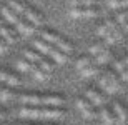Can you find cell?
<instances>
[{"label": "cell", "mask_w": 128, "mask_h": 125, "mask_svg": "<svg viewBox=\"0 0 128 125\" xmlns=\"http://www.w3.org/2000/svg\"><path fill=\"white\" fill-rule=\"evenodd\" d=\"M98 83L105 93H116L122 88V80H120L118 73L113 70H106L105 73H100Z\"/></svg>", "instance_id": "obj_1"}, {"label": "cell", "mask_w": 128, "mask_h": 125, "mask_svg": "<svg viewBox=\"0 0 128 125\" xmlns=\"http://www.w3.org/2000/svg\"><path fill=\"white\" fill-rule=\"evenodd\" d=\"M66 115V112L63 107H47V105H40V120H47V122H57L63 120Z\"/></svg>", "instance_id": "obj_2"}, {"label": "cell", "mask_w": 128, "mask_h": 125, "mask_svg": "<svg viewBox=\"0 0 128 125\" xmlns=\"http://www.w3.org/2000/svg\"><path fill=\"white\" fill-rule=\"evenodd\" d=\"M76 107L82 110V115L88 120H93V118L98 117V108L95 105H92V102L86 97H78L76 98Z\"/></svg>", "instance_id": "obj_3"}, {"label": "cell", "mask_w": 128, "mask_h": 125, "mask_svg": "<svg viewBox=\"0 0 128 125\" xmlns=\"http://www.w3.org/2000/svg\"><path fill=\"white\" fill-rule=\"evenodd\" d=\"M85 97L92 102V105L95 107H102L106 103V93H103L100 88H95V87H88L85 92Z\"/></svg>", "instance_id": "obj_4"}, {"label": "cell", "mask_w": 128, "mask_h": 125, "mask_svg": "<svg viewBox=\"0 0 128 125\" xmlns=\"http://www.w3.org/2000/svg\"><path fill=\"white\" fill-rule=\"evenodd\" d=\"M96 15H98V10L95 5L93 7H72L70 9L72 19H92Z\"/></svg>", "instance_id": "obj_5"}, {"label": "cell", "mask_w": 128, "mask_h": 125, "mask_svg": "<svg viewBox=\"0 0 128 125\" xmlns=\"http://www.w3.org/2000/svg\"><path fill=\"white\" fill-rule=\"evenodd\" d=\"M42 105L63 107L65 105V97L60 95V93H45V95H42Z\"/></svg>", "instance_id": "obj_6"}, {"label": "cell", "mask_w": 128, "mask_h": 125, "mask_svg": "<svg viewBox=\"0 0 128 125\" xmlns=\"http://www.w3.org/2000/svg\"><path fill=\"white\" fill-rule=\"evenodd\" d=\"M115 117H116V123L118 125H126V105L123 102H115L112 107Z\"/></svg>", "instance_id": "obj_7"}, {"label": "cell", "mask_w": 128, "mask_h": 125, "mask_svg": "<svg viewBox=\"0 0 128 125\" xmlns=\"http://www.w3.org/2000/svg\"><path fill=\"white\" fill-rule=\"evenodd\" d=\"M98 115L102 117V120H103L105 125H115V123H116V117H115L113 110H112V107H106V103L100 107Z\"/></svg>", "instance_id": "obj_8"}, {"label": "cell", "mask_w": 128, "mask_h": 125, "mask_svg": "<svg viewBox=\"0 0 128 125\" xmlns=\"http://www.w3.org/2000/svg\"><path fill=\"white\" fill-rule=\"evenodd\" d=\"M25 20H28L30 24H33L35 27H38V25H42V22H43V17H42V14H38L35 9H32V7H28L27 5V9H25V12H24V15H22Z\"/></svg>", "instance_id": "obj_9"}, {"label": "cell", "mask_w": 128, "mask_h": 125, "mask_svg": "<svg viewBox=\"0 0 128 125\" xmlns=\"http://www.w3.org/2000/svg\"><path fill=\"white\" fill-rule=\"evenodd\" d=\"M35 25L33 24H30L28 20H25V19H22L20 17V20L17 22V30H18L22 35H25V37H30V35H33L35 34Z\"/></svg>", "instance_id": "obj_10"}, {"label": "cell", "mask_w": 128, "mask_h": 125, "mask_svg": "<svg viewBox=\"0 0 128 125\" xmlns=\"http://www.w3.org/2000/svg\"><path fill=\"white\" fill-rule=\"evenodd\" d=\"M126 65H128V58H126V57H123V58H120V60H116V63H115V70H116V73H118L120 80H122L123 83H126V80H128Z\"/></svg>", "instance_id": "obj_11"}, {"label": "cell", "mask_w": 128, "mask_h": 125, "mask_svg": "<svg viewBox=\"0 0 128 125\" xmlns=\"http://www.w3.org/2000/svg\"><path fill=\"white\" fill-rule=\"evenodd\" d=\"M48 57L52 58L55 63H60V65L68 62V53L62 52V50H58L57 47H52V48H50V52H48Z\"/></svg>", "instance_id": "obj_12"}, {"label": "cell", "mask_w": 128, "mask_h": 125, "mask_svg": "<svg viewBox=\"0 0 128 125\" xmlns=\"http://www.w3.org/2000/svg\"><path fill=\"white\" fill-rule=\"evenodd\" d=\"M22 105H42V95L40 93H24L20 97Z\"/></svg>", "instance_id": "obj_13"}, {"label": "cell", "mask_w": 128, "mask_h": 125, "mask_svg": "<svg viewBox=\"0 0 128 125\" xmlns=\"http://www.w3.org/2000/svg\"><path fill=\"white\" fill-rule=\"evenodd\" d=\"M122 37H123V35H122V29L118 27V29H115V30H110L108 34L105 35L103 37V43L105 45H113V43L120 42Z\"/></svg>", "instance_id": "obj_14"}, {"label": "cell", "mask_w": 128, "mask_h": 125, "mask_svg": "<svg viewBox=\"0 0 128 125\" xmlns=\"http://www.w3.org/2000/svg\"><path fill=\"white\" fill-rule=\"evenodd\" d=\"M0 37L5 40V42L8 43V45H12V43H15V40H17V35H15V32L10 27H7V25H0Z\"/></svg>", "instance_id": "obj_15"}, {"label": "cell", "mask_w": 128, "mask_h": 125, "mask_svg": "<svg viewBox=\"0 0 128 125\" xmlns=\"http://www.w3.org/2000/svg\"><path fill=\"white\" fill-rule=\"evenodd\" d=\"M0 15L4 17L8 24H12V25H17V22L20 20V15H17L14 12V10L10 9V7H2V10H0Z\"/></svg>", "instance_id": "obj_16"}, {"label": "cell", "mask_w": 128, "mask_h": 125, "mask_svg": "<svg viewBox=\"0 0 128 125\" xmlns=\"http://www.w3.org/2000/svg\"><path fill=\"white\" fill-rule=\"evenodd\" d=\"M33 47H35V50L37 52H40L42 55H48V52H50V48L53 47L52 43L45 42L43 39H37L35 42H33Z\"/></svg>", "instance_id": "obj_17"}, {"label": "cell", "mask_w": 128, "mask_h": 125, "mask_svg": "<svg viewBox=\"0 0 128 125\" xmlns=\"http://www.w3.org/2000/svg\"><path fill=\"white\" fill-rule=\"evenodd\" d=\"M112 58H113V53H112V50H108V47H106L105 50H102L98 55H95V62L98 63V65H105V63H108Z\"/></svg>", "instance_id": "obj_18"}, {"label": "cell", "mask_w": 128, "mask_h": 125, "mask_svg": "<svg viewBox=\"0 0 128 125\" xmlns=\"http://www.w3.org/2000/svg\"><path fill=\"white\" fill-rule=\"evenodd\" d=\"M82 72V77H85V78H90V77H96V75H100V67H98V63H92V65H88L86 68H83V70H80Z\"/></svg>", "instance_id": "obj_19"}, {"label": "cell", "mask_w": 128, "mask_h": 125, "mask_svg": "<svg viewBox=\"0 0 128 125\" xmlns=\"http://www.w3.org/2000/svg\"><path fill=\"white\" fill-rule=\"evenodd\" d=\"M30 73H33V77L37 78V80H42V82L50 78V73L45 72L43 68H40V67H38V63H33V67H32V70H30Z\"/></svg>", "instance_id": "obj_20"}, {"label": "cell", "mask_w": 128, "mask_h": 125, "mask_svg": "<svg viewBox=\"0 0 128 125\" xmlns=\"http://www.w3.org/2000/svg\"><path fill=\"white\" fill-rule=\"evenodd\" d=\"M92 63H95V58L92 57V55H83V57H78V58H76L75 65H76V68H78V70H83V68H86L88 65H92Z\"/></svg>", "instance_id": "obj_21"}, {"label": "cell", "mask_w": 128, "mask_h": 125, "mask_svg": "<svg viewBox=\"0 0 128 125\" xmlns=\"http://www.w3.org/2000/svg\"><path fill=\"white\" fill-rule=\"evenodd\" d=\"M10 98H14V88L8 87V85H2L0 83V100L8 102Z\"/></svg>", "instance_id": "obj_22"}, {"label": "cell", "mask_w": 128, "mask_h": 125, "mask_svg": "<svg viewBox=\"0 0 128 125\" xmlns=\"http://www.w3.org/2000/svg\"><path fill=\"white\" fill-rule=\"evenodd\" d=\"M38 67L43 68L45 72L52 73V70L55 68V62H53L52 58H48V57H42L40 60H38Z\"/></svg>", "instance_id": "obj_23"}, {"label": "cell", "mask_w": 128, "mask_h": 125, "mask_svg": "<svg viewBox=\"0 0 128 125\" xmlns=\"http://www.w3.org/2000/svg\"><path fill=\"white\" fill-rule=\"evenodd\" d=\"M53 47H57L58 50H62V52H65V53H70L72 50H73V45H72V42H68L66 39H62V37L57 40V43H55Z\"/></svg>", "instance_id": "obj_24"}, {"label": "cell", "mask_w": 128, "mask_h": 125, "mask_svg": "<svg viewBox=\"0 0 128 125\" xmlns=\"http://www.w3.org/2000/svg\"><path fill=\"white\" fill-rule=\"evenodd\" d=\"M42 37L40 39H43L45 42H48V43H52V45H55L57 43V40L60 39V35L58 34H55V32H52V30H42Z\"/></svg>", "instance_id": "obj_25"}, {"label": "cell", "mask_w": 128, "mask_h": 125, "mask_svg": "<svg viewBox=\"0 0 128 125\" xmlns=\"http://www.w3.org/2000/svg\"><path fill=\"white\" fill-rule=\"evenodd\" d=\"M8 7L12 10H14L17 15H24V12H25V9H27V5L24 4V2H20V0H10V4H8Z\"/></svg>", "instance_id": "obj_26"}, {"label": "cell", "mask_w": 128, "mask_h": 125, "mask_svg": "<svg viewBox=\"0 0 128 125\" xmlns=\"http://www.w3.org/2000/svg\"><path fill=\"white\" fill-rule=\"evenodd\" d=\"M24 58H27V60L32 62V63H38V60L42 58V53L37 52L35 48H27V50H25V57Z\"/></svg>", "instance_id": "obj_27"}, {"label": "cell", "mask_w": 128, "mask_h": 125, "mask_svg": "<svg viewBox=\"0 0 128 125\" xmlns=\"http://www.w3.org/2000/svg\"><path fill=\"white\" fill-rule=\"evenodd\" d=\"M20 83H22V80H20L18 75H15L14 72H10L8 70V75H7V80H5V85H8V87H18Z\"/></svg>", "instance_id": "obj_28"}, {"label": "cell", "mask_w": 128, "mask_h": 125, "mask_svg": "<svg viewBox=\"0 0 128 125\" xmlns=\"http://www.w3.org/2000/svg\"><path fill=\"white\" fill-rule=\"evenodd\" d=\"M126 19H128V12H126V9H122L116 14V19H115V22L118 25H122L123 27V30H126Z\"/></svg>", "instance_id": "obj_29"}, {"label": "cell", "mask_w": 128, "mask_h": 125, "mask_svg": "<svg viewBox=\"0 0 128 125\" xmlns=\"http://www.w3.org/2000/svg\"><path fill=\"white\" fill-rule=\"evenodd\" d=\"M72 7H93L96 5V0H70Z\"/></svg>", "instance_id": "obj_30"}, {"label": "cell", "mask_w": 128, "mask_h": 125, "mask_svg": "<svg viewBox=\"0 0 128 125\" xmlns=\"http://www.w3.org/2000/svg\"><path fill=\"white\" fill-rule=\"evenodd\" d=\"M106 48V45H105L103 42H95V43H92L90 45V55L92 57H95V55H98L102 50H105Z\"/></svg>", "instance_id": "obj_31"}, {"label": "cell", "mask_w": 128, "mask_h": 125, "mask_svg": "<svg viewBox=\"0 0 128 125\" xmlns=\"http://www.w3.org/2000/svg\"><path fill=\"white\" fill-rule=\"evenodd\" d=\"M17 67H18L20 72H30V70H32V67H33V63L28 62L27 58H20L18 62H17Z\"/></svg>", "instance_id": "obj_32"}, {"label": "cell", "mask_w": 128, "mask_h": 125, "mask_svg": "<svg viewBox=\"0 0 128 125\" xmlns=\"http://www.w3.org/2000/svg\"><path fill=\"white\" fill-rule=\"evenodd\" d=\"M126 2L128 0H108L110 9H126Z\"/></svg>", "instance_id": "obj_33"}, {"label": "cell", "mask_w": 128, "mask_h": 125, "mask_svg": "<svg viewBox=\"0 0 128 125\" xmlns=\"http://www.w3.org/2000/svg\"><path fill=\"white\" fill-rule=\"evenodd\" d=\"M108 32L110 30H108V27H106L105 24H100L98 27H96V35H100V37H105Z\"/></svg>", "instance_id": "obj_34"}, {"label": "cell", "mask_w": 128, "mask_h": 125, "mask_svg": "<svg viewBox=\"0 0 128 125\" xmlns=\"http://www.w3.org/2000/svg\"><path fill=\"white\" fill-rule=\"evenodd\" d=\"M7 50H8V43H7L4 39H2V37H0V53H5Z\"/></svg>", "instance_id": "obj_35"}, {"label": "cell", "mask_w": 128, "mask_h": 125, "mask_svg": "<svg viewBox=\"0 0 128 125\" xmlns=\"http://www.w3.org/2000/svg\"><path fill=\"white\" fill-rule=\"evenodd\" d=\"M7 75H8V70H5V68H0V83L7 80Z\"/></svg>", "instance_id": "obj_36"}, {"label": "cell", "mask_w": 128, "mask_h": 125, "mask_svg": "<svg viewBox=\"0 0 128 125\" xmlns=\"http://www.w3.org/2000/svg\"><path fill=\"white\" fill-rule=\"evenodd\" d=\"M35 125H57V123H53V122H35Z\"/></svg>", "instance_id": "obj_37"}, {"label": "cell", "mask_w": 128, "mask_h": 125, "mask_svg": "<svg viewBox=\"0 0 128 125\" xmlns=\"http://www.w3.org/2000/svg\"><path fill=\"white\" fill-rule=\"evenodd\" d=\"M14 125H35V122H18V123H14Z\"/></svg>", "instance_id": "obj_38"}, {"label": "cell", "mask_w": 128, "mask_h": 125, "mask_svg": "<svg viewBox=\"0 0 128 125\" xmlns=\"http://www.w3.org/2000/svg\"><path fill=\"white\" fill-rule=\"evenodd\" d=\"M4 117H5V112H4V108L0 107V120H4Z\"/></svg>", "instance_id": "obj_39"}, {"label": "cell", "mask_w": 128, "mask_h": 125, "mask_svg": "<svg viewBox=\"0 0 128 125\" xmlns=\"http://www.w3.org/2000/svg\"><path fill=\"white\" fill-rule=\"evenodd\" d=\"M2 24H4V20H2V15H0V25H2Z\"/></svg>", "instance_id": "obj_40"}]
</instances>
